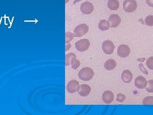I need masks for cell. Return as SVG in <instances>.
Returning a JSON list of instances; mask_svg holds the SVG:
<instances>
[{
    "mask_svg": "<svg viewBox=\"0 0 153 115\" xmlns=\"http://www.w3.org/2000/svg\"><path fill=\"white\" fill-rule=\"evenodd\" d=\"M66 49H65V51H68L69 50V49L71 47V45L70 44H66Z\"/></svg>",
    "mask_w": 153,
    "mask_h": 115,
    "instance_id": "4316f807",
    "label": "cell"
},
{
    "mask_svg": "<svg viewBox=\"0 0 153 115\" xmlns=\"http://www.w3.org/2000/svg\"><path fill=\"white\" fill-rule=\"evenodd\" d=\"M146 65L148 69L153 70V56H151L146 61Z\"/></svg>",
    "mask_w": 153,
    "mask_h": 115,
    "instance_id": "603a6c76",
    "label": "cell"
},
{
    "mask_svg": "<svg viewBox=\"0 0 153 115\" xmlns=\"http://www.w3.org/2000/svg\"><path fill=\"white\" fill-rule=\"evenodd\" d=\"M146 3L148 6L153 7V0H146Z\"/></svg>",
    "mask_w": 153,
    "mask_h": 115,
    "instance_id": "484cf974",
    "label": "cell"
},
{
    "mask_svg": "<svg viewBox=\"0 0 153 115\" xmlns=\"http://www.w3.org/2000/svg\"><path fill=\"white\" fill-rule=\"evenodd\" d=\"M108 21L110 22V25L111 28H117L119 26L121 22V19L117 14L114 13L109 16Z\"/></svg>",
    "mask_w": 153,
    "mask_h": 115,
    "instance_id": "9c48e42d",
    "label": "cell"
},
{
    "mask_svg": "<svg viewBox=\"0 0 153 115\" xmlns=\"http://www.w3.org/2000/svg\"><path fill=\"white\" fill-rule=\"evenodd\" d=\"M142 104L143 105H153V96H149L143 99Z\"/></svg>",
    "mask_w": 153,
    "mask_h": 115,
    "instance_id": "d6986e66",
    "label": "cell"
},
{
    "mask_svg": "<svg viewBox=\"0 0 153 115\" xmlns=\"http://www.w3.org/2000/svg\"><path fill=\"white\" fill-rule=\"evenodd\" d=\"M70 65L74 70H76L80 66V62L76 59V56H73L70 60Z\"/></svg>",
    "mask_w": 153,
    "mask_h": 115,
    "instance_id": "e0dca14e",
    "label": "cell"
},
{
    "mask_svg": "<svg viewBox=\"0 0 153 115\" xmlns=\"http://www.w3.org/2000/svg\"><path fill=\"white\" fill-rule=\"evenodd\" d=\"M80 84L76 80H71L67 84L66 86V90L69 93H74L80 88Z\"/></svg>",
    "mask_w": 153,
    "mask_h": 115,
    "instance_id": "ba28073f",
    "label": "cell"
},
{
    "mask_svg": "<svg viewBox=\"0 0 153 115\" xmlns=\"http://www.w3.org/2000/svg\"><path fill=\"white\" fill-rule=\"evenodd\" d=\"M69 1V0H66V1H65V3H68Z\"/></svg>",
    "mask_w": 153,
    "mask_h": 115,
    "instance_id": "f546056e",
    "label": "cell"
},
{
    "mask_svg": "<svg viewBox=\"0 0 153 115\" xmlns=\"http://www.w3.org/2000/svg\"><path fill=\"white\" fill-rule=\"evenodd\" d=\"M107 6L111 10H117L119 8V1L118 0H108Z\"/></svg>",
    "mask_w": 153,
    "mask_h": 115,
    "instance_id": "9a60e30c",
    "label": "cell"
},
{
    "mask_svg": "<svg viewBox=\"0 0 153 115\" xmlns=\"http://www.w3.org/2000/svg\"><path fill=\"white\" fill-rule=\"evenodd\" d=\"M138 67H139L140 70H141L142 72H143V74H145L146 75H147L148 74V72L147 70L145 69V67L143 66V65L142 63H140L139 65H138Z\"/></svg>",
    "mask_w": 153,
    "mask_h": 115,
    "instance_id": "d4e9b609",
    "label": "cell"
},
{
    "mask_svg": "<svg viewBox=\"0 0 153 115\" xmlns=\"http://www.w3.org/2000/svg\"><path fill=\"white\" fill-rule=\"evenodd\" d=\"M117 66L116 61L113 59H109L107 61H105L104 64L105 69L107 70H112Z\"/></svg>",
    "mask_w": 153,
    "mask_h": 115,
    "instance_id": "5bb4252c",
    "label": "cell"
},
{
    "mask_svg": "<svg viewBox=\"0 0 153 115\" xmlns=\"http://www.w3.org/2000/svg\"><path fill=\"white\" fill-rule=\"evenodd\" d=\"M82 1V0H75L74 2V4H75L76 3L79 2V1Z\"/></svg>",
    "mask_w": 153,
    "mask_h": 115,
    "instance_id": "f1b7e54d",
    "label": "cell"
},
{
    "mask_svg": "<svg viewBox=\"0 0 153 115\" xmlns=\"http://www.w3.org/2000/svg\"><path fill=\"white\" fill-rule=\"evenodd\" d=\"M78 76L80 80L89 81L93 79L94 76V71L90 67H84L79 72Z\"/></svg>",
    "mask_w": 153,
    "mask_h": 115,
    "instance_id": "6da1fadb",
    "label": "cell"
},
{
    "mask_svg": "<svg viewBox=\"0 0 153 115\" xmlns=\"http://www.w3.org/2000/svg\"><path fill=\"white\" fill-rule=\"evenodd\" d=\"M124 10L128 13H132L137 9V3L135 0H125L123 2Z\"/></svg>",
    "mask_w": 153,
    "mask_h": 115,
    "instance_id": "7a4b0ae2",
    "label": "cell"
},
{
    "mask_svg": "<svg viewBox=\"0 0 153 115\" xmlns=\"http://www.w3.org/2000/svg\"><path fill=\"white\" fill-rule=\"evenodd\" d=\"M146 25L148 26H153V16H148L145 19Z\"/></svg>",
    "mask_w": 153,
    "mask_h": 115,
    "instance_id": "7402d4cb",
    "label": "cell"
},
{
    "mask_svg": "<svg viewBox=\"0 0 153 115\" xmlns=\"http://www.w3.org/2000/svg\"><path fill=\"white\" fill-rule=\"evenodd\" d=\"M115 49V46L111 40H105L102 44V50L105 54L107 55H112Z\"/></svg>",
    "mask_w": 153,
    "mask_h": 115,
    "instance_id": "5b68a950",
    "label": "cell"
},
{
    "mask_svg": "<svg viewBox=\"0 0 153 115\" xmlns=\"http://www.w3.org/2000/svg\"><path fill=\"white\" fill-rule=\"evenodd\" d=\"M75 37L74 33H71L70 31L66 32L65 33V43L66 44H68L71 40H72Z\"/></svg>",
    "mask_w": 153,
    "mask_h": 115,
    "instance_id": "ac0fdd59",
    "label": "cell"
},
{
    "mask_svg": "<svg viewBox=\"0 0 153 115\" xmlns=\"http://www.w3.org/2000/svg\"><path fill=\"white\" fill-rule=\"evenodd\" d=\"M111 25H110V22L108 21L103 19L100 21L98 24V28L102 31H106L109 30Z\"/></svg>",
    "mask_w": 153,
    "mask_h": 115,
    "instance_id": "2e32d148",
    "label": "cell"
},
{
    "mask_svg": "<svg viewBox=\"0 0 153 115\" xmlns=\"http://www.w3.org/2000/svg\"><path fill=\"white\" fill-rule=\"evenodd\" d=\"M130 48L128 45L121 44L117 48V55L121 58H126L130 54Z\"/></svg>",
    "mask_w": 153,
    "mask_h": 115,
    "instance_id": "52a82bcc",
    "label": "cell"
},
{
    "mask_svg": "<svg viewBox=\"0 0 153 115\" xmlns=\"http://www.w3.org/2000/svg\"><path fill=\"white\" fill-rule=\"evenodd\" d=\"M75 56L76 55L74 53H73V52H70V53L66 55V56H65V65L69 66L70 64L71 58L73 56Z\"/></svg>",
    "mask_w": 153,
    "mask_h": 115,
    "instance_id": "ffe728a7",
    "label": "cell"
},
{
    "mask_svg": "<svg viewBox=\"0 0 153 115\" xmlns=\"http://www.w3.org/2000/svg\"><path fill=\"white\" fill-rule=\"evenodd\" d=\"M91 88L87 84H82L80 86V88L78 90V93L82 97H87L91 93Z\"/></svg>",
    "mask_w": 153,
    "mask_h": 115,
    "instance_id": "7c38bea8",
    "label": "cell"
},
{
    "mask_svg": "<svg viewBox=\"0 0 153 115\" xmlns=\"http://www.w3.org/2000/svg\"><path fill=\"white\" fill-rule=\"evenodd\" d=\"M75 48L79 52H84L87 51L90 46V42L87 38H83L78 40L75 44Z\"/></svg>",
    "mask_w": 153,
    "mask_h": 115,
    "instance_id": "3957f363",
    "label": "cell"
},
{
    "mask_svg": "<svg viewBox=\"0 0 153 115\" xmlns=\"http://www.w3.org/2000/svg\"><path fill=\"white\" fill-rule=\"evenodd\" d=\"M89 31V26L85 24H82L76 26L74 29V34L75 37H82Z\"/></svg>",
    "mask_w": 153,
    "mask_h": 115,
    "instance_id": "277c9868",
    "label": "cell"
},
{
    "mask_svg": "<svg viewBox=\"0 0 153 115\" xmlns=\"http://www.w3.org/2000/svg\"><path fill=\"white\" fill-rule=\"evenodd\" d=\"M80 11L85 15H89L94 11V6L89 1H85L81 4Z\"/></svg>",
    "mask_w": 153,
    "mask_h": 115,
    "instance_id": "8992f818",
    "label": "cell"
},
{
    "mask_svg": "<svg viewBox=\"0 0 153 115\" xmlns=\"http://www.w3.org/2000/svg\"><path fill=\"white\" fill-rule=\"evenodd\" d=\"M137 60L138 61H141V62H143L146 60V58H138Z\"/></svg>",
    "mask_w": 153,
    "mask_h": 115,
    "instance_id": "83f0119b",
    "label": "cell"
},
{
    "mask_svg": "<svg viewBox=\"0 0 153 115\" xmlns=\"http://www.w3.org/2000/svg\"><path fill=\"white\" fill-rule=\"evenodd\" d=\"M147 81L142 75H139L136 78L135 80V86L138 89H143L146 87Z\"/></svg>",
    "mask_w": 153,
    "mask_h": 115,
    "instance_id": "30bf717a",
    "label": "cell"
},
{
    "mask_svg": "<svg viewBox=\"0 0 153 115\" xmlns=\"http://www.w3.org/2000/svg\"><path fill=\"white\" fill-rule=\"evenodd\" d=\"M126 99V96L122 93H118L117 95L116 100L119 102H123Z\"/></svg>",
    "mask_w": 153,
    "mask_h": 115,
    "instance_id": "cb8c5ba5",
    "label": "cell"
},
{
    "mask_svg": "<svg viewBox=\"0 0 153 115\" xmlns=\"http://www.w3.org/2000/svg\"><path fill=\"white\" fill-rule=\"evenodd\" d=\"M146 88L148 93H153V80H149L147 81V84Z\"/></svg>",
    "mask_w": 153,
    "mask_h": 115,
    "instance_id": "44dd1931",
    "label": "cell"
},
{
    "mask_svg": "<svg viewBox=\"0 0 153 115\" xmlns=\"http://www.w3.org/2000/svg\"><path fill=\"white\" fill-rule=\"evenodd\" d=\"M114 93L111 91H105L102 94V100L107 104H111L114 101Z\"/></svg>",
    "mask_w": 153,
    "mask_h": 115,
    "instance_id": "8fae6325",
    "label": "cell"
},
{
    "mask_svg": "<svg viewBox=\"0 0 153 115\" xmlns=\"http://www.w3.org/2000/svg\"><path fill=\"white\" fill-rule=\"evenodd\" d=\"M121 79L124 83H130L133 79V74L129 70H124L121 74Z\"/></svg>",
    "mask_w": 153,
    "mask_h": 115,
    "instance_id": "4fadbf2b",
    "label": "cell"
}]
</instances>
